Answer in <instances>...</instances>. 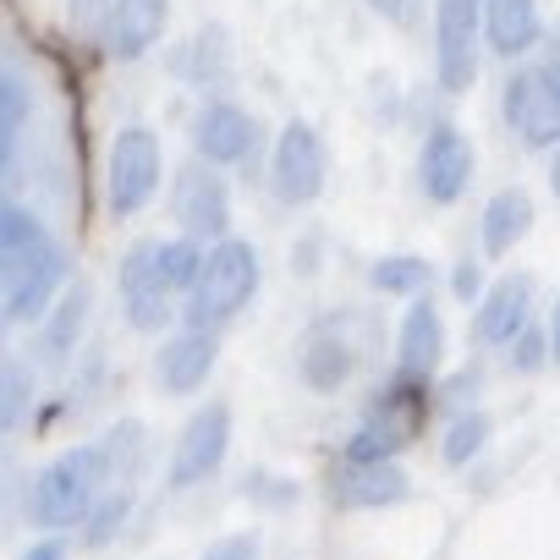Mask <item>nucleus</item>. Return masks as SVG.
I'll return each instance as SVG.
<instances>
[{"mask_svg":"<svg viewBox=\"0 0 560 560\" xmlns=\"http://www.w3.org/2000/svg\"><path fill=\"white\" fill-rule=\"evenodd\" d=\"M110 478V462L100 445H78L67 456H56L28 494V522L34 527H78L94 516L100 505V483Z\"/></svg>","mask_w":560,"mask_h":560,"instance_id":"nucleus-1","label":"nucleus"},{"mask_svg":"<svg viewBox=\"0 0 560 560\" xmlns=\"http://www.w3.org/2000/svg\"><path fill=\"white\" fill-rule=\"evenodd\" d=\"M258 292V253L253 242H214L209 258H203V275L198 287L187 292V330H220L231 325Z\"/></svg>","mask_w":560,"mask_h":560,"instance_id":"nucleus-2","label":"nucleus"},{"mask_svg":"<svg viewBox=\"0 0 560 560\" xmlns=\"http://www.w3.org/2000/svg\"><path fill=\"white\" fill-rule=\"evenodd\" d=\"M67 280V253L50 231L7 247V325H34Z\"/></svg>","mask_w":560,"mask_h":560,"instance_id":"nucleus-3","label":"nucleus"},{"mask_svg":"<svg viewBox=\"0 0 560 560\" xmlns=\"http://www.w3.org/2000/svg\"><path fill=\"white\" fill-rule=\"evenodd\" d=\"M160 192V138L149 127H121L110 143V165H105V198L110 214H138L149 209Z\"/></svg>","mask_w":560,"mask_h":560,"instance_id":"nucleus-4","label":"nucleus"},{"mask_svg":"<svg viewBox=\"0 0 560 560\" xmlns=\"http://www.w3.org/2000/svg\"><path fill=\"white\" fill-rule=\"evenodd\" d=\"M478 28L483 0H440L434 7V72L445 94H467L478 78Z\"/></svg>","mask_w":560,"mask_h":560,"instance_id":"nucleus-5","label":"nucleus"},{"mask_svg":"<svg viewBox=\"0 0 560 560\" xmlns=\"http://www.w3.org/2000/svg\"><path fill=\"white\" fill-rule=\"evenodd\" d=\"M325 176H330V160H325V143L308 121H287L275 143V160H269V182H275V198L280 203H314L325 192Z\"/></svg>","mask_w":560,"mask_h":560,"instance_id":"nucleus-6","label":"nucleus"},{"mask_svg":"<svg viewBox=\"0 0 560 560\" xmlns=\"http://www.w3.org/2000/svg\"><path fill=\"white\" fill-rule=\"evenodd\" d=\"M171 203H176V225L192 242H225V231H231V187L214 176L209 160H192V165L176 171Z\"/></svg>","mask_w":560,"mask_h":560,"instance_id":"nucleus-7","label":"nucleus"},{"mask_svg":"<svg viewBox=\"0 0 560 560\" xmlns=\"http://www.w3.org/2000/svg\"><path fill=\"white\" fill-rule=\"evenodd\" d=\"M225 451H231V412H225V407H203V412H192L187 429H182V440H176V451H171V472H165V483H171V489L209 483V478L220 472Z\"/></svg>","mask_w":560,"mask_h":560,"instance_id":"nucleus-8","label":"nucleus"},{"mask_svg":"<svg viewBox=\"0 0 560 560\" xmlns=\"http://www.w3.org/2000/svg\"><path fill=\"white\" fill-rule=\"evenodd\" d=\"M467 182H472V143L462 138V127H451V121L429 127L423 154H418V187H423V198L445 209V203H456L467 192Z\"/></svg>","mask_w":560,"mask_h":560,"instance_id":"nucleus-9","label":"nucleus"},{"mask_svg":"<svg viewBox=\"0 0 560 560\" xmlns=\"http://www.w3.org/2000/svg\"><path fill=\"white\" fill-rule=\"evenodd\" d=\"M192 143H198V160L209 165H247L258 149V121L231 100H209L192 121Z\"/></svg>","mask_w":560,"mask_h":560,"instance_id":"nucleus-10","label":"nucleus"},{"mask_svg":"<svg viewBox=\"0 0 560 560\" xmlns=\"http://www.w3.org/2000/svg\"><path fill=\"white\" fill-rule=\"evenodd\" d=\"M121 303L132 330H160L171 319V292L160 280V242H138L121 258Z\"/></svg>","mask_w":560,"mask_h":560,"instance_id":"nucleus-11","label":"nucleus"},{"mask_svg":"<svg viewBox=\"0 0 560 560\" xmlns=\"http://www.w3.org/2000/svg\"><path fill=\"white\" fill-rule=\"evenodd\" d=\"M505 121L516 127V138L527 149H549L560 143V100L549 94L544 72H516L505 83Z\"/></svg>","mask_w":560,"mask_h":560,"instance_id":"nucleus-12","label":"nucleus"},{"mask_svg":"<svg viewBox=\"0 0 560 560\" xmlns=\"http://www.w3.org/2000/svg\"><path fill=\"white\" fill-rule=\"evenodd\" d=\"M214 358H220L214 330H176V336L160 347V358H154V385H160L165 396H192V390L209 380Z\"/></svg>","mask_w":560,"mask_h":560,"instance_id":"nucleus-13","label":"nucleus"},{"mask_svg":"<svg viewBox=\"0 0 560 560\" xmlns=\"http://www.w3.org/2000/svg\"><path fill=\"white\" fill-rule=\"evenodd\" d=\"M105 50L121 56V61H138L154 50V39L165 34V18H171V0H110L105 7Z\"/></svg>","mask_w":560,"mask_h":560,"instance_id":"nucleus-14","label":"nucleus"},{"mask_svg":"<svg viewBox=\"0 0 560 560\" xmlns=\"http://www.w3.org/2000/svg\"><path fill=\"white\" fill-rule=\"evenodd\" d=\"M527 308H533V280L527 275H505L500 287H489L483 292V303H478V341L483 347H505V341H516L522 330H527Z\"/></svg>","mask_w":560,"mask_h":560,"instance_id":"nucleus-15","label":"nucleus"},{"mask_svg":"<svg viewBox=\"0 0 560 560\" xmlns=\"http://www.w3.org/2000/svg\"><path fill=\"white\" fill-rule=\"evenodd\" d=\"M407 472L396 462H341L336 467V505L352 511H374V505H396L407 500Z\"/></svg>","mask_w":560,"mask_h":560,"instance_id":"nucleus-16","label":"nucleus"},{"mask_svg":"<svg viewBox=\"0 0 560 560\" xmlns=\"http://www.w3.org/2000/svg\"><path fill=\"white\" fill-rule=\"evenodd\" d=\"M396 358H401V374L407 380H429L445 358V319L429 298H418L401 319V341H396Z\"/></svg>","mask_w":560,"mask_h":560,"instance_id":"nucleus-17","label":"nucleus"},{"mask_svg":"<svg viewBox=\"0 0 560 560\" xmlns=\"http://www.w3.org/2000/svg\"><path fill=\"white\" fill-rule=\"evenodd\" d=\"M483 34H489L494 56H522V50H533L544 23H538L533 0H483Z\"/></svg>","mask_w":560,"mask_h":560,"instance_id":"nucleus-18","label":"nucleus"},{"mask_svg":"<svg viewBox=\"0 0 560 560\" xmlns=\"http://www.w3.org/2000/svg\"><path fill=\"white\" fill-rule=\"evenodd\" d=\"M527 225H533V198L522 192V187H505V192H494L489 198V209H483V253L489 258H500V253H511L522 236H527Z\"/></svg>","mask_w":560,"mask_h":560,"instance_id":"nucleus-19","label":"nucleus"},{"mask_svg":"<svg viewBox=\"0 0 560 560\" xmlns=\"http://www.w3.org/2000/svg\"><path fill=\"white\" fill-rule=\"evenodd\" d=\"M347 374H352V347H347L330 325H319V330L303 341V380H308L314 390H341Z\"/></svg>","mask_w":560,"mask_h":560,"instance_id":"nucleus-20","label":"nucleus"},{"mask_svg":"<svg viewBox=\"0 0 560 560\" xmlns=\"http://www.w3.org/2000/svg\"><path fill=\"white\" fill-rule=\"evenodd\" d=\"M83 319H89V287L61 292V303H56V314H50V325H45V358H50V363L72 358V347H78V336H83Z\"/></svg>","mask_w":560,"mask_h":560,"instance_id":"nucleus-21","label":"nucleus"},{"mask_svg":"<svg viewBox=\"0 0 560 560\" xmlns=\"http://www.w3.org/2000/svg\"><path fill=\"white\" fill-rule=\"evenodd\" d=\"M369 280H374V292H385V298H412V292L429 287V264L418 253H390V258H380L369 269Z\"/></svg>","mask_w":560,"mask_h":560,"instance_id":"nucleus-22","label":"nucleus"},{"mask_svg":"<svg viewBox=\"0 0 560 560\" xmlns=\"http://www.w3.org/2000/svg\"><path fill=\"white\" fill-rule=\"evenodd\" d=\"M203 247L192 236H176V242H160V280H165V292H192L198 287V275H203Z\"/></svg>","mask_w":560,"mask_h":560,"instance_id":"nucleus-23","label":"nucleus"},{"mask_svg":"<svg viewBox=\"0 0 560 560\" xmlns=\"http://www.w3.org/2000/svg\"><path fill=\"white\" fill-rule=\"evenodd\" d=\"M176 72L192 78V83H209V78L220 83V78H225V34H220V28H203V34L176 56Z\"/></svg>","mask_w":560,"mask_h":560,"instance_id":"nucleus-24","label":"nucleus"},{"mask_svg":"<svg viewBox=\"0 0 560 560\" xmlns=\"http://www.w3.org/2000/svg\"><path fill=\"white\" fill-rule=\"evenodd\" d=\"M483 440H489V418L483 412H456L451 429H445V462L451 467H467L483 451Z\"/></svg>","mask_w":560,"mask_h":560,"instance_id":"nucleus-25","label":"nucleus"},{"mask_svg":"<svg viewBox=\"0 0 560 560\" xmlns=\"http://www.w3.org/2000/svg\"><path fill=\"white\" fill-rule=\"evenodd\" d=\"M0 138H7V171L18 165V138H23V116H28V83L18 72H7V83H0Z\"/></svg>","mask_w":560,"mask_h":560,"instance_id":"nucleus-26","label":"nucleus"},{"mask_svg":"<svg viewBox=\"0 0 560 560\" xmlns=\"http://www.w3.org/2000/svg\"><path fill=\"white\" fill-rule=\"evenodd\" d=\"M132 516V494L127 489H116V494H105L100 505H94V516H89V544L94 549H105L110 538H116V527Z\"/></svg>","mask_w":560,"mask_h":560,"instance_id":"nucleus-27","label":"nucleus"},{"mask_svg":"<svg viewBox=\"0 0 560 560\" xmlns=\"http://www.w3.org/2000/svg\"><path fill=\"white\" fill-rule=\"evenodd\" d=\"M138 445H143V423H116L105 440H100V451H105V462H110V478H121V467H138Z\"/></svg>","mask_w":560,"mask_h":560,"instance_id":"nucleus-28","label":"nucleus"},{"mask_svg":"<svg viewBox=\"0 0 560 560\" xmlns=\"http://www.w3.org/2000/svg\"><path fill=\"white\" fill-rule=\"evenodd\" d=\"M544 352H549V336H538L533 325L511 341V363H516L522 374H538V369H544Z\"/></svg>","mask_w":560,"mask_h":560,"instance_id":"nucleus-29","label":"nucleus"},{"mask_svg":"<svg viewBox=\"0 0 560 560\" xmlns=\"http://www.w3.org/2000/svg\"><path fill=\"white\" fill-rule=\"evenodd\" d=\"M28 418V380H23V363L7 358V429H18Z\"/></svg>","mask_w":560,"mask_h":560,"instance_id":"nucleus-30","label":"nucleus"},{"mask_svg":"<svg viewBox=\"0 0 560 560\" xmlns=\"http://www.w3.org/2000/svg\"><path fill=\"white\" fill-rule=\"evenodd\" d=\"M203 560H258V538H253V533H231V538L209 544Z\"/></svg>","mask_w":560,"mask_h":560,"instance_id":"nucleus-31","label":"nucleus"},{"mask_svg":"<svg viewBox=\"0 0 560 560\" xmlns=\"http://www.w3.org/2000/svg\"><path fill=\"white\" fill-rule=\"evenodd\" d=\"M478 287H483L478 264H462V269H456V298H462V303H472V298H478Z\"/></svg>","mask_w":560,"mask_h":560,"instance_id":"nucleus-32","label":"nucleus"},{"mask_svg":"<svg viewBox=\"0 0 560 560\" xmlns=\"http://www.w3.org/2000/svg\"><path fill=\"white\" fill-rule=\"evenodd\" d=\"M369 7H374L380 18H390V23H407V18H412V7H418V0H369Z\"/></svg>","mask_w":560,"mask_h":560,"instance_id":"nucleus-33","label":"nucleus"},{"mask_svg":"<svg viewBox=\"0 0 560 560\" xmlns=\"http://www.w3.org/2000/svg\"><path fill=\"white\" fill-rule=\"evenodd\" d=\"M23 560H67V544H56V538H45V544H34Z\"/></svg>","mask_w":560,"mask_h":560,"instance_id":"nucleus-34","label":"nucleus"},{"mask_svg":"<svg viewBox=\"0 0 560 560\" xmlns=\"http://www.w3.org/2000/svg\"><path fill=\"white\" fill-rule=\"evenodd\" d=\"M549 352H555V363H560V298H555V314H549Z\"/></svg>","mask_w":560,"mask_h":560,"instance_id":"nucleus-35","label":"nucleus"},{"mask_svg":"<svg viewBox=\"0 0 560 560\" xmlns=\"http://www.w3.org/2000/svg\"><path fill=\"white\" fill-rule=\"evenodd\" d=\"M544 83H549V94H555V100H560V56H555V61H549V67H544Z\"/></svg>","mask_w":560,"mask_h":560,"instance_id":"nucleus-36","label":"nucleus"},{"mask_svg":"<svg viewBox=\"0 0 560 560\" xmlns=\"http://www.w3.org/2000/svg\"><path fill=\"white\" fill-rule=\"evenodd\" d=\"M549 182H555V198H560V149H555V160H549Z\"/></svg>","mask_w":560,"mask_h":560,"instance_id":"nucleus-37","label":"nucleus"}]
</instances>
